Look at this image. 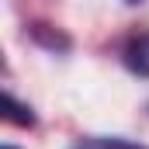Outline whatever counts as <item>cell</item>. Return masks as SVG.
<instances>
[{
    "instance_id": "6da1fadb",
    "label": "cell",
    "mask_w": 149,
    "mask_h": 149,
    "mask_svg": "<svg viewBox=\"0 0 149 149\" xmlns=\"http://www.w3.org/2000/svg\"><path fill=\"white\" fill-rule=\"evenodd\" d=\"M121 63H125L128 73L149 80V31H135V35H128L125 49H121Z\"/></svg>"
},
{
    "instance_id": "7a4b0ae2",
    "label": "cell",
    "mask_w": 149,
    "mask_h": 149,
    "mask_svg": "<svg viewBox=\"0 0 149 149\" xmlns=\"http://www.w3.org/2000/svg\"><path fill=\"white\" fill-rule=\"evenodd\" d=\"M3 118H7L10 125H21V128H31V125H35V111H31L28 104H21L10 90H3Z\"/></svg>"
},
{
    "instance_id": "3957f363",
    "label": "cell",
    "mask_w": 149,
    "mask_h": 149,
    "mask_svg": "<svg viewBox=\"0 0 149 149\" xmlns=\"http://www.w3.org/2000/svg\"><path fill=\"white\" fill-rule=\"evenodd\" d=\"M73 149H146V146L128 142V139H118V135H90V139H80Z\"/></svg>"
},
{
    "instance_id": "277c9868",
    "label": "cell",
    "mask_w": 149,
    "mask_h": 149,
    "mask_svg": "<svg viewBox=\"0 0 149 149\" xmlns=\"http://www.w3.org/2000/svg\"><path fill=\"white\" fill-rule=\"evenodd\" d=\"M31 35H35V42H42V45H45V49H52V52H56V49H59V52H66V49H70V38L63 35V31H49V24H35V28H31Z\"/></svg>"
},
{
    "instance_id": "5b68a950",
    "label": "cell",
    "mask_w": 149,
    "mask_h": 149,
    "mask_svg": "<svg viewBox=\"0 0 149 149\" xmlns=\"http://www.w3.org/2000/svg\"><path fill=\"white\" fill-rule=\"evenodd\" d=\"M125 3H142V0H125Z\"/></svg>"
},
{
    "instance_id": "8992f818",
    "label": "cell",
    "mask_w": 149,
    "mask_h": 149,
    "mask_svg": "<svg viewBox=\"0 0 149 149\" xmlns=\"http://www.w3.org/2000/svg\"><path fill=\"white\" fill-rule=\"evenodd\" d=\"M3 149H17V146H3Z\"/></svg>"
}]
</instances>
